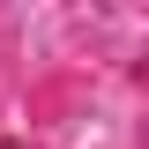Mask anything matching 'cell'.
<instances>
[{"mask_svg": "<svg viewBox=\"0 0 149 149\" xmlns=\"http://www.w3.org/2000/svg\"><path fill=\"white\" fill-rule=\"evenodd\" d=\"M0 149H30V142H0Z\"/></svg>", "mask_w": 149, "mask_h": 149, "instance_id": "cell-1", "label": "cell"}]
</instances>
